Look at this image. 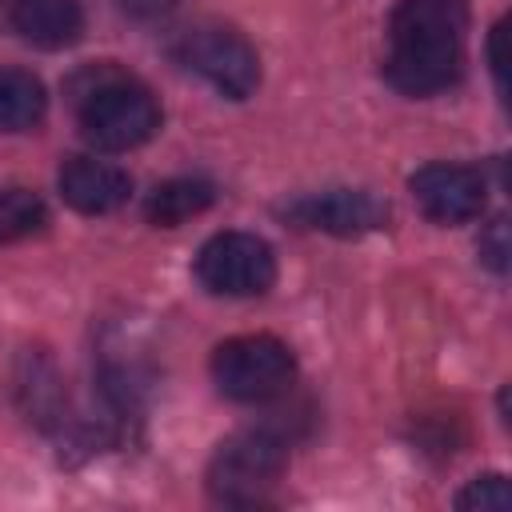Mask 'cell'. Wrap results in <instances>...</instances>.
I'll list each match as a JSON object with an SVG mask.
<instances>
[{
  "instance_id": "8fae6325",
  "label": "cell",
  "mask_w": 512,
  "mask_h": 512,
  "mask_svg": "<svg viewBox=\"0 0 512 512\" xmlns=\"http://www.w3.org/2000/svg\"><path fill=\"white\" fill-rule=\"evenodd\" d=\"M216 200V188L212 180H200V176H176V180H164L152 188L148 204H144V216L148 224L156 228H176L192 216H200L204 208H212Z\"/></svg>"
},
{
  "instance_id": "9a60e30c",
  "label": "cell",
  "mask_w": 512,
  "mask_h": 512,
  "mask_svg": "<svg viewBox=\"0 0 512 512\" xmlns=\"http://www.w3.org/2000/svg\"><path fill=\"white\" fill-rule=\"evenodd\" d=\"M476 248H480V260H484L492 272H508V252H512V248H508V220L496 216V220L480 232V244H476Z\"/></svg>"
},
{
  "instance_id": "ba28073f",
  "label": "cell",
  "mask_w": 512,
  "mask_h": 512,
  "mask_svg": "<svg viewBox=\"0 0 512 512\" xmlns=\"http://www.w3.org/2000/svg\"><path fill=\"white\" fill-rule=\"evenodd\" d=\"M288 216L304 228L332 236H364L388 220V204L364 188H328L288 204Z\"/></svg>"
},
{
  "instance_id": "e0dca14e",
  "label": "cell",
  "mask_w": 512,
  "mask_h": 512,
  "mask_svg": "<svg viewBox=\"0 0 512 512\" xmlns=\"http://www.w3.org/2000/svg\"><path fill=\"white\" fill-rule=\"evenodd\" d=\"M172 0H124V8H132V12H164Z\"/></svg>"
},
{
  "instance_id": "277c9868",
  "label": "cell",
  "mask_w": 512,
  "mask_h": 512,
  "mask_svg": "<svg viewBox=\"0 0 512 512\" xmlns=\"http://www.w3.org/2000/svg\"><path fill=\"white\" fill-rule=\"evenodd\" d=\"M212 380L228 400L264 404L292 388L296 360H292L288 344L268 332L232 336L212 352Z\"/></svg>"
},
{
  "instance_id": "7a4b0ae2",
  "label": "cell",
  "mask_w": 512,
  "mask_h": 512,
  "mask_svg": "<svg viewBox=\"0 0 512 512\" xmlns=\"http://www.w3.org/2000/svg\"><path fill=\"white\" fill-rule=\"evenodd\" d=\"M72 108L88 144L104 152H128L156 136L160 104L156 96L116 64H84L72 80Z\"/></svg>"
},
{
  "instance_id": "3957f363",
  "label": "cell",
  "mask_w": 512,
  "mask_h": 512,
  "mask_svg": "<svg viewBox=\"0 0 512 512\" xmlns=\"http://www.w3.org/2000/svg\"><path fill=\"white\" fill-rule=\"evenodd\" d=\"M284 468H288L284 440L264 428H248V432L228 436L216 448V456L208 464V492L220 504L252 508L272 496Z\"/></svg>"
},
{
  "instance_id": "2e32d148",
  "label": "cell",
  "mask_w": 512,
  "mask_h": 512,
  "mask_svg": "<svg viewBox=\"0 0 512 512\" xmlns=\"http://www.w3.org/2000/svg\"><path fill=\"white\" fill-rule=\"evenodd\" d=\"M504 32H508V24L500 20V24L492 28V36H488V64H492V76H496V88H500V96L508 92V64H504Z\"/></svg>"
},
{
  "instance_id": "9c48e42d",
  "label": "cell",
  "mask_w": 512,
  "mask_h": 512,
  "mask_svg": "<svg viewBox=\"0 0 512 512\" xmlns=\"http://www.w3.org/2000/svg\"><path fill=\"white\" fill-rule=\"evenodd\" d=\"M132 192V180L124 168L108 164V160H96V156H72L64 168H60V196L84 212V216H104V212H116Z\"/></svg>"
},
{
  "instance_id": "5b68a950",
  "label": "cell",
  "mask_w": 512,
  "mask_h": 512,
  "mask_svg": "<svg viewBox=\"0 0 512 512\" xmlns=\"http://www.w3.org/2000/svg\"><path fill=\"white\" fill-rule=\"evenodd\" d=\"M176 56L188 72L208 80L220 96L244 100L260 84V56L256 48L228 24H196L180 36Z\"/></svg>"
},
{
  "instance_id": "7c38bea8",
  "label": "cell",
  "mask_w": 512,
  "mask_h": 512,
  "mask_svg": "<svg viewBox=\"0 0 512 512\" xmlns=\"http://www.w3.org/2000/svg\"><path fill=\"white\" fill-rule=\"evenodd\" d=\"M48 92L28 68H0V132H28L44 120Z\"/></svg>"
},
{
  "instance_id": "6da1fadb",
  "label": "cell",
  "mask_w": 512,
  "mask_h": 512,
  "mask_svg": "<svg viewBox=\"0 0 512 512\" xmlns=\"http://www.w3.org/2000/svg\"><path fill=\"white\" fill-rule=\"evenodd\" d=\"M468 0H400L388 20L384 80L404 96H432L460 80Z\"/></svg>"
},
{
  "instance_id": "8992f818",
  "label": "cell",
  "mask_w": 512,
  "mask_h": 512,
  "mask_svg": "<svg viewBox=\"0 0 512 512\" xmlns=\"http://www.w3.org/2000/svg\"><path fill=\"white\" fill-rule=\"evenodd\" d=\"M196 280L212 296H260L276 280V252L256 232H216L196 252Z\"/></svg>"
},
{
  "instance_id": "30bf717a",
  "label": "cell",
  "mask_w": 512,
  "mask_h": 512,
  "mask_svg": "<svg viewBox=\"0 0 512 512\" xmlns=\"http://www.w3.org/2000/svg\"><path fill=\"white\" fill-rule=\"evenodd\" d=\"M12 28L20 40L36 48H68L84 32V12L76 0H16L12 8Z\"/></svg>"
},
{
  "instance_id": "4fadbf2b",
  "label": "cell",
  "mask_w": 512,
  "mask_h": 512,
  "mask_svg": "<svg viewBox=\"0 0 512 512\" xmlns=\"http://www.w3.org/2000/svg\"><path fill=\"white\" fill-rule=\"evenodd\" d=\"M48 224V208L28 188H0V244L24 240Z\"/></svg>"
},
{
  "instance_id": "5bb4252c",
  "label": "cell",
  "mask_w": 512,
  "mask_h": 512,
  "mask_svg": "<svg viewBox=\"0 0 512 512\" xmlns=\"http://www.w3.org/2000/svg\"><path fill=\"white\" fill-rule=\"evenodd\" d=\"M456 508H468V512H508L512 508V488L500 472H488V476H476L460 488L456 496Z\"/></svg>"
},
{
  "instance_id": "52a82bcc",
  "label": "cell",
  "mask_w": 512,
  "mask_h": 512,
  "mask_svg": "<svg viewBox=\"0 0 512 512\" xmlns=\"http://www.w3.org/2000/svg\"><path fill=\"white\" fill-rule=\"evenodd\" d=\"M412 200L420 204V212L436 224H468L484 212V176L472 164H448V160H432L424 168L412 172L408 180Z\"/></svg>"
}]
</instances>
